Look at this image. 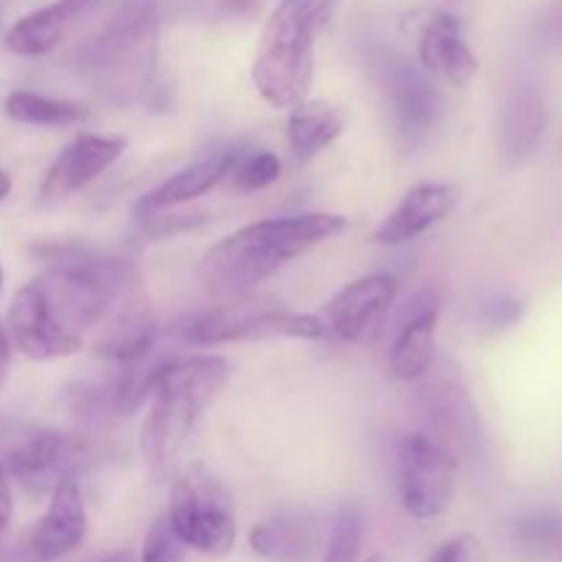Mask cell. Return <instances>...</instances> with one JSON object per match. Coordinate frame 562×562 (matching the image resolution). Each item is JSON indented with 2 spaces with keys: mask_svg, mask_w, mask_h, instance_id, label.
I'll return each instance as SVG.
<instances>
[{
  "mask_svg": "<svg viewBox=\"0 0 562 562\" xmlns=\"http://www.w3.org/2000/svg\"><path fill=\"white\" fill-rule=\"evenodd\" d=\"M549 124V108L541 88L525 82L516 86L505 99L499 115V154L510 168L527 162L536 154Z\"/></svg>",
  "mask_w": 562,
  "mask_h": 562,
  "instance_id": "d6986e66",
  "label": "cell"
},
{
  "mask_svg": "<svg viewBox=\"0 0 562 562\" xmlns=\"http://www.w3.org/2000/svg\"><path fill=\"white\" fill-rule=\"evenodd\" d=\"M88 532V510L82 503L80 481H64L49 494V508L33 530L27 552L36 562H58L75 552Z\"/></svg>",
  "mask_w": 562,
  "mask_h": 562,
  "instance_id": "2e32d148",
  "label": "cell"
},
{
  "mask_svg": "<svg viewBox=\"0 0 562 562\" xmlns=\"http://www.w3.org/2000/svg\"><path fill=\"white\" fill-rule=\"evenodd\" d=\"M346 130V119L338 108L316 99H305L289 113V146L300 159H313L333 146Z\"/></svg>",
  "mask_w": 562,
  "mask_h": 562,
  "instance_id": "603a6c76",
  "label": "cell"
},
{
  "mask_svg": "<svg viewBox=\"0 0 562 562\" xmlns=\"http://www.w3.org/2000/svg\"><path fill=\"white\" fill-rule=\"evenodd\" d=\"M104 3L110 0H55V3L16 20L5 33V47L22 58H38V55L53 53L80 22H86Z\"/></svg>",
  "mask_w": 562,
  "mask_h": 562,
  "instance_id": "ac0fdd59",
  "label": "cell"
},
{
  "mask_svg": "<svg viewBox=\"0 0 562 562\" xmlns=\"http://www.w3.org/2000/svg\"><path fill=\"white\" fill-rule=\"evenodd\" d=\"M11 346L31 362H53L77 355L82 349V338L71 335L53 307L44 300L36 280L22 285L9 307V327H5Z\"/></svg>",
  "mask_w": 562,
  "mask_h": 562,
  "instance_id": "5bb4252c",
  "label": "cell"
},
{
  "mask_svg": "<svg viewBox=\"0 0 562 562\" xmlns=\"http://www.w3.org/2000/svg\"><path fill=\"white\" fill-rule=\"evenodd\" d=\"M91 464V448L82 437L55 428H22L11 437L0 467L31 497H49L64 481L80 477Z\"/></svg>",
  "mask_w": 562,
  "mask_h": 562,
  "instance_id": "ba28073f",
  "label": "cell"
},
{
  "mask_svg": "<svg viewBox=\"0 0 562 562\" xmlns=\"http://www.w3.org/2000/svg\"><path fill=\"white\" fill-rule=\"evenodd\" d=\"M44 272L36 280L44 300L71 335L88 329L132 327L148 318L146 291L137 267L126 258L104 256L80 241H55L36 250Z\"/></svg>",
  "mask_w": 562,
  "mask_h": 562,
  "instance_id": "6da1fadb",
  "label": "cell"
},
{
  "mask_svg": "<svg viewBox=\"0 0 562 562\" xmlns=\"http://www.w3.org/2000/svg\"><path fill=\"white\" fill-rule=\"evenodd\" d=\"M124 137L93 135V132L77 135L75 140L60 148V154L44 173L42 187H38V203L42 206H58V203L69 201L75 192L86 190L104 170L113 168L121 154H124Z\"/></svg>",
  "mask_w": 562,
  "mask_h": 562,
  "instance_id": "9a60e30c",
  "label": "cell"
},
{
  "mask_svg": "<svg viewBox=\"0 0 562 562\" xmlns=\"http://www.w3.org/2000/svg\"><path fill=\"white\" fill-rule=\"evenodd\" d=\"M459 459L431 434H409L398 445V494L417 521L439 519L456 494Z\"/></svg>",
  "mask_w": 562,
  "mask_h": 562,
  "instance_id": "30bf717a",
  "label": "cell"
},
{
  "mask_svg": "<svg viewBox=\"0 0 562 562\" xmlns=\"http://www.w3.org/2000/svg\"><path fill=\"white\" fill-rule=\"evenodd\" d=\"M376 80L390 108L395 137L404 148H420L442 124V97L431 77L393 49H379L373 58Z\"/></svg>",
  "mask_w": 562,
  "mask_h": 562,
  "instance_id": "9c48e42d",
  "label": "cell"
},
{
  "mask_svg": "<svg viewBox=\"0 0 562 562\" xmlns=\"http://www.w3.org/2000/svg\"><path fill=\"white\" fill-rule=\"evenodd\" d=\"M521 316H525V302L516 300V296L510 294L494 296V300L486 302V307H483V324H486L488 329H494V333L514 327V324H519Z\"/></svg>",
  "mask_w": 562,
  "mask_h": 562,
  "instance_id": "f1b7e54d",
  "label": "cell"
},
{
  "mask_svg": "<svg viewBox=\"0 0 562 562\" xmlns=\"http://www.w3.org/2000/svg\"><path fill=\"white\" fill-rule=\"evenodd\" d=\"M168 521L187 549L225 558L236 543L234 497L201 461H187L173 477Z\"/></svg>",
  "mask_w": 562,
  "mask_h": 562,
  "instance_id": "8992f818",
  "label": "cell"
},
{
  "mask_svg": "<svg viewBox=\"0 0 562 562\" xmlns=\"http://www.w3.org/2000/svg\"><path fill=\"white\" fill-rule=\"evenodd\" d=\"M0 562H36V560H33V554L25 549L22 554H0Z\"/></svg>",
  "mask_w": 562,
  "mask_h": 562,
  "instance_id": "d590c367",
  "label": "cell"
},
{
  "mask_svg": "<svg viewBox=\"0 0 562 562\" xmlns=\"http://www.w3.org/2000/svg\"><path fill=\"white\" fill-rule=\"evenodd\" d=\"M398 296V280L393 274H366L351 280L324 307V327L344 344H368L382 329L390 307Z\"/></svg>",
  "mask_w": 562,
  "mask_h": 562,
  "instance_id": "4fadbf2b",
  "label": "cell"
},
{
  "mask_svg": "<svg viewBox=\"0 0 562 562\" xmlns=\"http://www.w3.org/2000/svg\"><path fill=\"white\" fill-rule=\"evenodd\" d=\"M456 206H459V190L453 184H442V181L417 184L379 223L373 239L379 245H406L431 231L434 225L445 223Z\"/></svg>",
  "mask_w": 562,
  "mask_h": 562,
  "instance_id": "e0dca14e",
  "label": "cell"
},
{
  "mask_svg": "<svg viewBox=\"0 0 562 562\" xmlns=\"http://www.w3.org/2000/svg\"><path fill=\"white\" fill-rule=\"evenodd\" d=\"M428 562H481V549L470 536H459L445 541Z\"/></svg>",
  "mask_w": 562,
  "mask_h": 562,
  "instance_id": "4dcf8cb0",
  "label": "cell"
},
{
  "mask_svg": "<svg viewBox=\"0 0 562 562\" xmlns=\"http://www.w3.org/2000/svg\"><path fill=\"white\" fill-rule=\"evenodd\" d=\"M11 514H14V497H11V477L5 475V470L0 467V536H3L5 527L11 525Z\"/></svg>",
  "mask_w": 562,
  "mask_h": 562,
  "instance_id": "d6a6232c",
  "label": "cell"
},
{
  "mask_svg": "<svg viewBox=\"0 0 562 562\" xmlns=\"http://www.w3.org/2000/svg\"><path fill=\"white\" fill-rule=\"evenodd\" d=\"M3 283H5V272H3V263H0V294H3Z\"/></svg>",
  "mask_w": 562,
  "mask_h": 562,
  "instance_id": "f35d334b",
  "label": "cell"
},
{
  "mask_svg": "<svg viewBox=\"0 0 562 562\" xmlns=\"http://www.w3.org/2000/svg\"><path fill=\"white\" fill-rule=\"evenodd\" d=\"M283 173V162H280L278 154L272 151H252V154H239L234 170H231V187L236 192H261L267 187H272L274 181Z\"/></svg>",
  "mask_w": 562,
  "mask_h": 562,
  "instance_id": "484cf974",
  "label": "cell"
},
{
  "mask_svg": "<svg viewBox=\"0 0 562 562\" xmlns=\"http://www.w3.org/2000/svg\"><path fill=\"white\" fill-rule=\"evenodd\" d=\"M368 562H382V558H371Z\"/></svg>",
  "mask_w": 562,
  "mask_h": 562,
  "instance_id": "ab89813d",
  "label": "cell"
},
{
  "mask_svg": "<svg viewBox=\"0 0 562 562\" xmlns=\"http://www.w3.org/2000/svg\"><path fill=\"white\" fill-rule=\"evenodd\" d=\"M198 14L209 20H239L250 16L261 5V0H190Z\"/></svg>",
  "mask_w": 562,
  "mask_h": 562,
  "instance_id": "f546056e",
  "label": "cell"
},
{
  "mask_svg": "<svg viewBox=\"0 0 562 562\" xmlns=\"http://www.w3.org/2000/svg\"><path fill=\"white\" fill-rule=\"evenodd\" d=\"M3 113L16 124L27 126H71L82 124L88 119V108L69 102V99H55L36 91H11L3 102Z\"/></svg>",
  "mask_w": 562,
  "mask_h": 562,
  "instance_id": "cb8c5ba5",
  "label": "cell"
},
{
  "mask_svg": "<svg viewBox=\"0 0 562 562\" xmlns=\"http://www.w3.org/2000/svg\"><path fill=\"white\" fill-rule=\"evenodd\" d=\"M406 33L417 49L420 69L431 80L464 88L477 75V58L467 42V16L456 3H434L406 16Z\"/></svg>",
  "mask_w": 562,
  "mask_h": 562,
  "instance_id": "8fae6325",
  "label": "cell"
},
{
  "mask_svg": "<svg viewBox=\"0 0 562 562\" xmlns=\"http://www.w3.org/2000/svg\"><path fill=\"white\" fill-rule=\"evenodd\" d=\"M9 362H11V340L5 329L0 327V390H3L5 376H9Z\"/></svg>",
  "mask_w": 562,
  "mask_h": 562,
  "instance_id": "836d02e7",
  "label": "cell"
},
{
  "mask_svg": "<svg viewBox=\"0 0 562 562\" xmlns=\"http://www.w3.org/2000/svg\"><path fill=\"white\" fill-rule=\"evenodd\" d=\"M420 404L434 428V439L448 445L453 453L461 450L470 459H483L486 434H483L481 415L459 368L445 366L442 371L434 373V379L423 384Z\"/></svg>",
  "mask_w": 562,
  "mask_h": 562,
  "instance_id": "7c38bea8",
  "label": "cell"
},
{
  "mask_svg": "<svg viewBox=\"0 0 562 562\" xmlns=\"http://www.w3.org/2000/svg\"><path fill=\"white\" fill-rule=\"evenodd\" d=\"M346 225L344 214L329 212L250 223L209 247L201 261V280L214 294H245L294 258L344 234Z\"/></svg>",
  "mask_w": 562,
  "mask_h": 562,
  "instance_id": "3957f363",
  "label": "cell"
},
{
  "mask_svg": "<svg viewBox=\"0 0 562 562\" xmlns=\"http://www.w3.org/2000/svg\"><path fill=\"white\" fill-rule=\"evenodd\" d=\"M143 234L151 236V239H168V236L187 234V231H195L206 223V214L203 212H179L173 214V209H165V212H151L140 214L137 217Z\"/></svg>",
  "mask_w": 562,
  "mask_h": 562,
  "instance_id": "83f0119b",
  "label": "cell"
},
{
  "mask_svg": "<svg viewBox=\"0 0 562 562\" xmlns=\"http://www.w3.org/2000/svg\"><path fill=\"white\" fill-rule=\"evenodd\" d=\"M250 549L269 562H311L318 552V532L296 514H280L250 530Z\"/></svg>",
  "mask_w": 562,
  "mask_h": 562,
  "instance_id": "7402d4cb",
  "label": "cell"
},
{
  "mask_svg": "<svg viewBox=\"0 0 562 562\" xmlns=\"http://www.w3.org/2000/svg\"><path fill=\"white\" fill-rule=\"evenodd\" d=\"M338 0H280L252 58V86L272 108L305 102L316 75V38L333 22Z\"/></svg>",
  "mask_w": 562,
  "mask_h": 562,
  "instance_id": "5b68a950",
  "label": "cell"
},
{
  "mask_svg": "<svg viewBox=\"0 0 562 562\" xmlns=\"http://www.w3.org/2000/svg\"><path fill=\"white\" fill-rule=\"evenodd\" d=\"M173 335L187 346H225L247 344V340H322L327 338V327L313 313H294L272 305H225L212 311L192 313L176 322Z\"/></svg>",
  "mask_w": 562,
  "mask_h": 562,
  "instance_id": "52a82bcc",
  "label": "cell"
},
{
  "mask_svg": "<svg viewBox=\"0 0 562 562\" xmlns=\"http://www.w3.org/2000/svg\"><path fill=\"white\" fill-rule=\"evenodd\" d=\"M97 562H132V560H130V554H126V552H119V554H110V558H102Z\"/></svg>",
  "mask_w": 562,
  "mask_h": 562,
  "instance_id": "8d00e7d4",
  "label": "cell"
},
{
  "mask_svg": "<svg viewBox=\"0 0 562 562\" xmlns=\"http://www.w3.org/2000/svg\"><path fill=\"white\" fill-rule=\"evenodd\" d=\"M239 154L241 151H236V148H223V151H214L209 154V157L198 159V162L187 165L184 170L170 176L168 181L154 187L151 192H146V195L135 203V217L151 212H165V209H179L184 206V203L195 201V198L206 195V192L214 190L220 181L228 179Z\"/></svg>",
  "mask_w": 562,
  "mask_h": 562,
  "instance_id": "ffe728a7",
  "label": "cell"
},
{
  "mask_svg": "<svg viewBox=\"0 0 562 562\" xmlns=\"http://www.w3.org/2000/svg\"><path fill=\"white\" fill-rule=\"evenodd\" d=\"M231 379V366L220 355L179 357L157 384L140 431V453L157 483L173 481L184 467L187 448L203 412L214 404Z\"/></svg>",
  "mask_w": 562,
  "mask_h": 562,
  "instance_id": "277c9868",
  "label": "cell"
},
{
  "mask_svg": "<svg viewBox=\"0 0 562 562\" xmlns=\"http://www.w3.org/2000/svg\"><path fill=\"white\" fill-rule=\"evenodd\" d=\"M5 9H9V0H0V27H3V16H5Z\"/></svg>",
  "mask_w": 562,
  "mask_h": 562,
  "instance_id": "74e56055",
  "label": "cell"
},
{
  "mask_svg": "<svg viewBox=\"0 0 562 562\" xmlns=\"http://www.w3.org/2000/svg\"><path fill=\"white\" fill-rule=\"evenodd\" d=\"M437 329L439 311L431 300L423 302L395 335L390 351V371L398 382H420L428 376L437 357Z\"/></svg>",
  "mask_w": 562,
  "mask_h": 562,
  "instance_id": "44dd1931",
  "label": "cell"
},
{
  "mask_svg": "<svg viewBox=\"0 0 562 562\" xmlns=\"http://www.w3.org/2000/svg\"><path fill=\"white\" fill-rule=\"evenodd\" d=\"M9 192H11V176L0 168V201H5V198H9Z\"/></svg>",
  "mask_w": 562,
  "mask_h": 562,
  "instance_id": "e575fe53",
  "label": "cell"
},
{
  "mask_svg": "<svg viewBox=\"0 0 562 562\" xmlns=\"http://www.w3.org/2000/svg\"><path fill=\"white\" fill-rule=\"evenodd\" d=\"M536 36L543 47L562 49V0H554L541 14L536 25Z\"/></svg>",
  "mask_w": 562,
  "mask_h": 562,
  "instance_id": "1f68e13d",
  "label": "cell"
},
{
  "mask_svg": "<svg viewBox=\"0 0 562 562\" xmlns=\"http://www.w3.org/2000/svg\"><path fill=\"white\" fill-rule=\"evenodd\" d=\"M510 541L516 552L527 560H547L562 554V516L554 510H530L514 521Z\"/></svg>",
  "mask_w": 562,
  "mask_h": 562,
  "instance_id": "d4e9b609",
  "label": "cell"
},
{
  "mask_svg": "<svg viewBox=\"0 0 562 562\" xmlns=\"http://www.w3.org/2000/svg\"><path fill=\"white\" fill-rule=\"evenodd\" d=\"M184 554L187 547L173 532L168 516H159L151 525V530L146 532L140 562H184Z\"/></svg>",
  "mask_w": 562,
  "mask_h": 562,
  "instance_id": "4316f807",
  "label": "cell"
},
{
  "mask_svg": "<svg viewBox=\"0 0 562 562\" xmlns=\"http://www.w3.org/2000/svg\"><path fill=\"white\" fill-rule=\"evenodd\" d=\"M159 0H126L71 53V69L110 104L170 108L168 86L159 77Z\"/></svg>",
  "mask_w": 562,
  "mask_h": 562,
  "instance_id": "7a4b0ae2",
  "label": "cell"
}]
</instances>
